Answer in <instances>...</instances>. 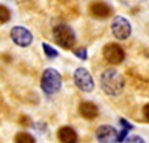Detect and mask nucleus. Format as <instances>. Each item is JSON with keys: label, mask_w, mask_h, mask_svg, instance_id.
<instances>
[{"label": "nucleus", "mask_w": 149, "mask_h": 143, "mask_svg": "<svg viewBox=\"0 0 149 143\" xmlns=\"http://www.w3.org/2000/svg\"><path fill=\"white\" fill-rule=\"evenodd\" d=\"M100 85H102V90L107 95L116 97V95H119L124 91L125 82H124V78L118 73L116 70L107 69L100 75Z\"/></svg>", "instance_id": "f257e3e1"}, {"label": "nucleus", "mask_w": 149, "mask_h": 143, "mask_svg": "<svg viewBox=\"0 0 149 143\" xmlns=\"http://www.w3.org/2000/svg\"><path fill=\"white\" fill-rule=\"evenodd\" d=\"M52 36L57 45H60L64 49H72L74 42H76V36L72 27H69L67 24H57L52 28Z\"/></svg>", "instance_id": "f03ea898"}, {"label": "nucleus", "mask_w": 149, "mask_h": 143, "mask_svg": "<svg viewBox=\"0 0 149 143\" xmlns=\"http://www.w3.org/2000/svg\"><path fill=\"white\" fill-rule=\"evenodd\" d=\"M61 83H63V79H61V75L55 69H46L42 75L40 79V87L43 90L45 94H55L60 91Z\"/></svg>", "instance_id": "7ed1b4c3"}, {"label": "nucleus", "mask_w": 149, "mask_h": 143, "mask_svg": "<svg viewBox=\"0 0 149 143\" xmlns=\"http://www.w3.org/2000/svg\"><path fill=\"white\" fill-rule=\"evenodd\" d=\"M110 30H112V34L116 39L125 40L131 36V24L124 17H115L110 24Z\"/></svg>", "instance_id": "20e7f679"}, {"label": "nucleus", "mask_w": 149, "mask_h": 143, "mask_svg": "<svg viewBox=\"0 0 149 143\" xmlns=\"http://www.w3.org/2000/svg\"><path fill=\"white\" fill-rule=\"evenodd\" d=\"M73 81H74V83H76V87L84 92H91L94 90L93 76L90 75V72L86 69H84V67H79V69L74 70Z\"/></svg>", "instance_id": "39448f33"}, {"label": "nucleus", "mask_w": 149, "mask_h": 143, "mask_svg": "<svg viewBox=\"0 0 149 143\" xmlns=\"http://www.w3.org/2000/svg\"><path fill=\"white\" fill-rule=\"evenodd\" d=\"M127 78L131 83V87L137 92H140L143 95H149V79L143 78L134 69H127Z\"/></svg>", "instance_id": "423d86ee"}, {"label": "nucleus", "mask_w": 149, "mask_h": 143, "mask_svg": "<svg viewBox=\"0 0 149 143\" xmlns=\"http://www.w3.org/2000/svg\"><path fill=\"white\" fill-rule=\"evenodd\" d=\"M103 57L109 64H121L125 60V52L116 43H107L103 48Z\"/></svg>", "instance_id": "0eeeda50"}, {"label": "nucleus", "mask_w": 149, "mask_h": 143, "mask_svg": "<svg viewBox=\"0 0 149 143\" xmlns=\"http://www.w3.org/2000/svg\"><path fill=\"white\" fill-rule=\"evenodd\" d=\"M10 39L14 40L15 45L26 48V46L31 45V42H33V34H31L26 27L15 26L14 28L10 30Z\"/></svg>", "instance_id": "6e6552de"}, {"label": "nucleus", "mask_w": 149, "mask_h": 143, "mask_svg": "<svg viewBox=\"0 0 149 143\" xmlns=\"http://www.w3.org/2000/svg\"><path fill=\"white\" fill-rule=\"evenodd\" d=\"M88 12L93 18H97V19H106L112 15V8L106 3V2H102V0H97V2H93L90 6H88Z\"/></svg>", "instance_id": "1a4fd4ad"}, {"label": "nucleus", "mask_w": 149, "mask_h": 143, "mask_svg": "<svg viewBox=\"0 0 149 143\" xmlns=\"http://www.w3.org/2000/svg\"><path fill=\"white\" fill-rule=\"evenodd\" d=\"M98 143H118V131L112 125H102L95 131Z\"/></svg>", "instance_id": "9d476101"}, {"label": "nucleus", "mask_w": 149, "mask_h": 143, "mask_svg": "<svg viewBox=\"0 0 149 143\" xmlns=\"http://www.w3.org/2000/svg\"><path fill=\"white\" fill-rule=\"evenodd\" d=\"M79 113L85 119H94L98 115V107L91 101H82L79 104Z\"/></svg>", "instance_id": "9b49d317"}, {"label": "nucleus", "mask_w": 149, "mask_h": 143, "mask_svg": "<svg viewBox=\"0 0 149 143\" xmlns=\"http://www.w3.org/2000/svg\"><path fill=\"white\" fill-rule=\"evenodd\" d=\"M58 140L61 143H78V134L72 127H61L58 130Z\"/></svg>", "instance_id": "f8f14e48"}, {"label": "nucleus", "mask_w": 149, "mask_h": 143, "mask_svg": "<svg viewBox=\"0 0 149 143\" xmlns=\"http://www.w3.org/2000/svg\"><path fill=\"white\" fill-rule=\"evenodd\" d=\"M119 122L122 125V130H121V133H118V142H124V140H125V137H127V134H128V131L133 130V125L130 122H127L124 118L119 119Z\"/></svg>", "instance_id": "ddd939ff"}, {"label": "nucleus", "mask_w": 149, "mask_h": 143, "mask_svg": "<svg viewBox=\"0 0 149 143\" xmlns=\"http://www.w3.org/2000/svg\"><path fill=\"white\" fill-rule=\"evenodd\" d=\"M15 143H36V142H34L31 134L24 133V131H22V133H18L15 136Z\"/></svg>", "instance_id": "4468645a"}, {"label": "nucleus", "mask_w": 149, "mask_h": 143, "mask_svg": "<svg viewBox=\"0 0 149 143\" xmlns=\"http://www.w3.org/2000/svg\"><path fill=\"white\" fill-rule=\"evenodd\" d=\"M10 19V10L3 6V5H0V24H5Z\"/></svg>", "instance_id": "2eb2a0df"}, {"label": "nucleus", "mask_w": 149, "mask_h": 143, "mask_svg": "<svg viewBox=\"0 0 149 143\" xmlns=\"http://www.w3.org/2000/svg\"><path fill=\"white\" fill-rule=\"evenodd\" d=\"M42 48H43V52L48 58H55L58 55V52L54 49V48L51 45H48V43H42Z\"/></svg>", "instance_id": "dca6fc26"}, {"label": "nucleus", "mask_w": 149, "mask_h": 143, "mask_svg": "<svg viewBox=\"0 0 149 143\" xmlns=\"http://www.w3.org/2000/svg\"><path fill=\"white\" fill-rule=\"evenodd\" d=\"M124 143H145V140L139 136H130V137H125Z\"/></svg>", "instance_id": "f3484780"}, {"label": "nucleus", "mask_w": 149, "mask_h": 143, "mask_svg": "<svg viewBox=\"0 0 149 143\" xmlns=\"http://www.w3.org/2000/svg\"><path fill=\"white\" fill-rule=\"evenodd\" d=\"M74 55L82 58V60H86V51H85V48H79V49L74 51Z\"/></svg>", "instance_id": "a211bd4d"}, {"label": "nucleus", "mask_w": 149, "mask_h": 143, "mask_svg": "<svg viewBox=\"0 0 149 143\" xmlns=\"http://www.w3.org/2000/svg\"><path fill=\"white\" fill-rule=\"evenodd\" d=\"M19 124H22V125H30L29 118H27V116H19Z\"/></svg>", "instance_id": "6ab92c4d"}, {"label": "nucleus", "mask_w": 149, "mask_h": 143, "mask_svg": "<svg viewBox=\"0 0 149 143\" xmlns=\"http://www.w3.org/2000/svg\"><path fill=\"white\" fill-rule=\"evenodd\" d=\"M143 116L146 118V121H149V103L143 107Z\"/></svg>", "instance_id": "aec40b11"}, {"label": "nucleus", "mask_w": 149, "mask_h": 143, "mask_svg": "<svg viewBox=\"0 0 149 143\" xmlns=\"http://www.w3.org/2000/svg\"><path fill=\"white\" fill-rule=\"evenodd\" d=\"M0 106H2V95H0Z\"/></svg>", "instance_id": "412c9836"}]
</instances>
